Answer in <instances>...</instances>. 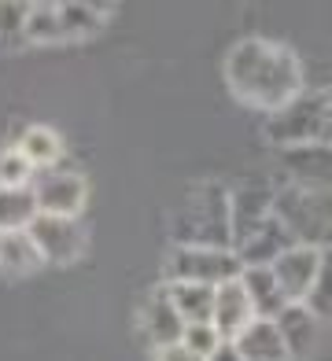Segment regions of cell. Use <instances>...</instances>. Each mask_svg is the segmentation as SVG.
Returning a JSON list of instances; mask_svg holds the SVG:
<instances>
[{
	"mask_svg": "<svg viewBox=\"0 0 332 361\" xmlns=\"http://www.w3.org/2000/svg\"><path fill=\"white\" fill-rule=\"evenodd\" d=\"M155 361H199L185 343H174V347H162V350H155Z\"/></svg>",
	"mask_w": 332,
	"mask_h": 361,
	"instance_id": "cell-26",
	"label": "cell"
},
{
	"mask_svg": "<svg viewBox=\"0 0 332 361\" xmlns=\"http://www.w3.org/2000/svg\"><path fill=\"white\" fill-rule=\"evenodd\" d=\"M295 243L299 240L292 236V228L273 214L270 221L259 228V233H251V236L240 243V247H232V251H237L244 269H259V266H273V262L285 255L288 247H295Z\"/></svg>",
	"mask_w": 332,
	"mask_h": 361,
	"instance_id": "cell-12",
	"label": "cell"
},
{
	"mask_svg": "<svg viewBox=\"0 0 332 361\" xmlns=\"http://www.w3.org/2000/svg\"><path fill=\"white\" fill-rule=\"evenodd\" d=\"M285 170L295 177L303 192H325L332 188V147L328 144H303V147H285L280 152Z\"/></svg>",
	"mask_w": 332,
	"mask_h": 361,
	"instance_id": "cell-9",
	"label": "cell"
},
{
	"mask_svg": "<svg viewBox=\"0 0 332 361\" xmlns=\"http://www.w3.org/2000/svg\"><path fill=\"white\" fill-rule=\"evenodd\" d=\"M307 306H310L318 317H332V251H325L321 273H318V284H314Z\"/></svg>",
	"mask_w": 332,
	"mask_h": 361,
	"instance_id": "cell-25",
	"label": "cell"
},
{
	"mask_svg": "<svg viewBox=\"0 0 332 361\" xmlns=\"http://www.w3.org/2000/svg\"><path fill=\"white\" fill-rule=\"evenodd\" d=\"M225 85L244 107L266 111V118L303 96V67L288 44L247 37L225 56Z\"/></svg>",
	"mask_w": 332,
	"mask_h": 361,
	"instance_id": "cell-1",
	"label": "cell"
},
{
	"mask_svg": "<svg viewBox=\"0 0 332 361\" xmlns=\"http://www.w3.org/2000/svg\"><path fill=\"white\" fill-rule=\"evenodd\" d=\"M15 152H19L37 173H45V170H56V162L63 155V137L48 126H30V129H23Z\"/></svg>",
	"mask_w": 332,
	"mask_h": 361,
	"instance_id": "cell-18",
	"label": "cell"
},
{
	"mask_svg": "<svg viewBox=\"0 0 332 361\" xmlns=\"http://www.w3.org/2000/svg\"><path fill=\"white\" fill-rule=\"evenodd\" d=\"M240 284H244L247 299H251V306H255V317H270V321H273L280 310L288 306L285 291H280V284H277V276H273L270 266L240 269Z\"/></svg>",
	"mask_w": 332,
	"mask_h": 361,
	"instance_id": "cell-16",
	"label": "cell"
},
{
	"mask_svg": "<svg viewBox=\"0 0 332 361\" xmlns=\"http://www.w3.org/2000/svg\"><path fill=\"white\" fill-rule=\"evenodd\" d=\"M321 133H325V92H303L285 111L266 118V137L280 152L303 144H321Z\"/></svg>",
	"mask_w": 332,
	"mask_h": 361,
	"instance_id": "cell-3",
	"label": "cell"
},
{
	"mask_svg": "<svg viewBox=\"0 0 332 361\" xmlns=\"http://www.w3.org/2000/svg\"><path fill=\"white\" fill-rule=\"evenodd\" d=\"M141 328H144V336H148V343H152L155 350L174 347V343H181V336H185V321H181V314L170 302V295H166V284L155 288L144 299V306H141Z\"/></svg>",
	"mask_w": 332,
	"mask_h": 361,
	"instance_id": "cell-11",
	"label": "cell"
},
{
	"mask_svg": "<svg viewBox=\"0 0 332 361\" xmlns=\"http://www.w3.org/2000/svg\"><path fill=\"white\" fill-rule=\"evenodd\" d=\"M33 200H37V214H52V218H78L85 210L89 200V185L81 173L71 170H45L33 177Z\"/></svg>",
	"mask_w": 332,
	"mask_h": 361,
	"instance_id": "cell-6",
	"label": "cell"
},
{
	"mask_svg": "<svg viewBox=\"0 0 332 361\" xmlns=\"http://www.w3.org/2000/svg\"><path fill=\"white\" fill-rule=\"evenodd\" d=\"M273 203L277 195L273 188L266 185H240L229 192V228H232V247H240V243L259 233V228L273 218Z\"/></svg>",
	"mask_w": 332,
	"mask_h": 361,
	"instance_id": "cell-8",
	"label": "cell"
},
{
	"mask_svg": "<svg viewBox=\"0 0 332 361\" xmlns=\"http://www.w3.org/2000/svg\"><path fill=\"white\" fill-rule=\"evenodd\" d=\"M211 361H244V357H240V350H237V343H232V339H225L222 347L211 354Z\"/></svg>",
	"mask_w": 332,
	"mask_h": 361,
	"instance_id": "cell-27",
	"label": "cell"
},
{
	"mask_svg": "<svg viewBox=\"0 0 332 361\" xmlns=\"http://www.w3.org/2000/svg\"><path fill=\"white\" fill-rule=\"evenodd\" d=\"M232 343H237V350H240L244 361H292L285 339H280L277 324L270 317H255Z\"/></svg>",
	"mask_w": 332,
	"mask_h": 361,
	"instance_id": "cell-14",
	"label": "cell"
},
{
	"mask_svg": "<svg viewBox=\"0 0 332 361\" xmlns=\"http://www.w3.org/2000/svg\"><path fill=\"white\" fill-rule=\"evenodd\" d=\"M181 343L199 357V361H211V354L222 347V332L214 324H185V336H181Z\"/></svg>",
	"mask_w": 332,
	"mask_h": 361,
	"instance_id": "cell-23",
	"label": "cell"
},
{
	"mask_svg": "<svg viewBox=\"0 0 332 361\" xmlns=\"http://www.w3.org/2000/svg\"><path fill=\"white\" fill-rule=\"evenodd\" d=\"M251 321H255V306H251V299H247L240 276L214 288V321L211 324L222 332V339H237Z\"/></svg>",
	"mask_w": 332,
	"mask_h": 361,
	"instance_id": "cell-13",
	"label": "cell"
},
{
	"mask_svg": "<svg viewBox=\"0 0 332 361\" xmlns=\"http://www.w3.org/2000/svg\"><path fill=\"white\" fill-rule=\"evenodd\" d=\"M321 262H325V247H314V243H295V247H288L270 266L288 302H307L310 299L314 284H318V273H321Z\"/></svg>",
	"mask_w": 332,
	"mask_h": 361,
	"instance_id": "cell-7",
	"label": "cell"
},
{
	"mask_svg": "<svg viewBox=\"0 0 332 361\" xmlns=\"http://www.w3.org/2000/svg\"><path fill=\"white\" fill-rule=\"evenodd\" d=\"M33 177H37V170H33L15 147L0 155V188H30Z\"/></svg>",
	"mask_w": 332,
	"mask_h": 361,
	"instance_id": "cell-22",
	"label": "cell"
},
{
	"mask_svg": "<svg viewBox=\"0 0 332 361\" xmlns=\"http://www.w3.org/2000/svg\"><path fill=\"white\" fill-rule=\"evenodd\" d=\"M166 295H170V302L185 324H211L214 321V288L174 281V284H166Z\"/></svg>",
	"mask_w": 332,
	"mask_h": 361,
	"instance_id": "cell-17",
	"label": "cell"
},
{
	"mask_svg": "<svg viewBox=\"0 0 332 361\" xmlns=\"http://www.w3.org/2000/svg\"><path fill=\"white\" fill-rule=\"evenodd\" d=\"M41 266H45V258L26 228L23 233H0V273L4 276L19 281V276L37 273Z\"/></svg>",
	"mask_w": 332,
	"mask_h": 361,
	"instance_id": "cell-15",
	"label": "cell"
},
{
	"mask_svg": "<svg viewBox=\"0 0 332 361\" xmlns=\"http://www.w3.org/2000/svg\"><path fill=\"white\" fill-rule=\"evenodd\" d=\"M170 236L177 247H232L229 228V188L218 180L189 188L185 203L170 218Z\"/></svg>",
	"mask_w": 332,
	"mask_h": 361,
	"instance_id": "cell-2",
	"label": "cell"
},
{
	"mask_svg": "<svg viewBox=\"0 0 332 361\" xmlns=\"http://www.w3.org/2000/svg\"><path fill=\"white\" fill-rule=\"evenodd\" d=\"M26 11L30 4H0V48L26 41Z\"/></svg>",
	"mask_w": 332,
	"mask_h": 361,
	"instance_id": "cell-24",
	"label": "cell"
},
{
	"mask_svg": "<svg viewBox=\"0 0 332 361\" xmlns=\"http://www.w3.org/2000/svg\"><path fill=\"white\" fill-rule=\"evenodd\" d=\"M325 92V133H321V144L332 147V89H321Z\"/></svg>",
	"mask_w": 332,
	"mask_h": 361,
	"instance_id": "cell-28",
	"label": "cell"
},
{
	"mask_svg": "<svg viewBox=\"0 0 332 361\" xmlns=\"http://www.w3.org/2000/svg\"><path fill=\"white\" fill-rule=\"evenodd\" d=\"M26 44H63L59 4H30L26 11Z\"/></svg>",
	"mask_w": 332,
	"mask_h": 361,
	"instance_id": "cell-21",
	"label": "cell"
},
{
	"mask_svg": "<svg viewBox=\"0 0 332 361\" xmlns=\"http://www.w3.org/2000/svg\"><path fill=\"white\" fill-rule=\"evenodd\" d=\"M280 339H285L288 347V357L292 361H307L318 347V336H321V317L314 314L307 302H288L280 314L273 317Z\"/></svg>",
	"mask_w": 332,
	"mask_h": 361,
	"instance_id": "cell-10",
	"label": "cell"
},
{
	"mask_svg": "<svg viewBox=\"0 0 332 361\" xmlns=\"http://www.w3.org/2000/svg\"><path fill=\"white\" fill-rule=\"evenodd\" d=\"M107 15H111V8H100V4H85V0H78V4H59L63 44H71V41H89V37H96L100 30L107 26Z\"/></svg>",
	"mask_w": 332,
	"mask_h": 361,
	"instance_id": "cell-19",
	"label": "cell"
},
{
	"mask_svg": "<svg viewBox=\"0 0 332 361\" xmlns=\"http://www.w3.org/2000/svg\"><path fill=\"white\" fill-rule=\"evenodd\" d=\"M37 218V200L30 188H0V233H23Z\"/></svg>",
	"mask_w": 332,
	"mask_h": 361,
	"instance_id": "cell-20",
	"label": "cell"
},
{
	"mask_svg": "<svg viewBox=\"0 0 332 361\" xmlns=\"http://www.w3.org/2000/svg\"><path fill=\"white\" fill-rule=\"evenodd\" d=\"M240 258L232 247H174L166 276L174 281H189V284H207L218 288L225 281H237L240 276Z\"/></svg>",
	"mask_w": 332,
	"mask_h": 361,
	"instance_id": "cell-4",
	"label": "cell"
},
{
	"mask_svg": "<svg viewBox=\"0 0 332 361\" xmlns=\"http://www.w3.org/2000/svg\"><path fill=\"white\" fill-rule=\"evenodd\" d=\"M26 233L33 236L37 251L45 258V266H71L85 255V225L78 218H52V214H37L30 221Z\"/></svg>",
	"mask_w": 332,
	"mask_h": 361,
	"instance_id": "cell-5",
	"label": "cell"
}]
</instances>
